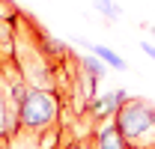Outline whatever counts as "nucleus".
Returning <instances> with one entry per match:
<instances>
[{"label":"nucleus","instance_id":"obj_7","mask_svg":"<svg viewBox=\"0 0 155 149\" xmlns=\"http://www.w3.org/2000/svg\"><path fill=\"white\" fill-rule=\"evenodd\" d=\"M81 69H84V78H90V81H101L104 72H107V66H104L98 57H93V54L81 60Z\"/></svg>","mask_w":155,"mask_h":149},{"label":"nucleus","instance_id":"obj_4","mask_svg":"<svg viewBox=\"0 0 155 149\" xmlns=\"http://www.w3.org/2000/svg\"><path fill=\"white\" fill-rule=\"evenodd\" d=\"M93 143H96V149H131L128 143H125V137L119 134L114 116H110V119H101V125L96 128Z\"/></svg>","mask_w":155,"mask_h":149},{"label":"nucleus","instance_id":"obj_5","mask_svg":"<svg viewBox=\"0 0 155 149\" xmlns=\"http://www.w3.org/2000/svg\"><path fill=\"white\" fill-rule=\"evenodd\" d=\"M18 111L9 104V95H6V84H3V74H0V137H12L18 134Z\"/></svg>","mask_w":155,"mask_h":149},{"label":"nucleus","instance_id":"obj_10","mask_svg":"<svg viewBox=\"0 0 155 149\" xmlns=\"http://www.w3.org/2000/svg\"><path fill=\"white\" fill-rule=\"evenodd\" d=\"M140 48H143V54H146V57H152V60H155V45H149V42H140Z\"/></svg>","mask_w":155,"mask_h":149},{"label":"nucleus","instance_id":"obj_8","mask_svg":"<svg viewBox=\"0 0 155 149\" xmlns=\"http://www.w3.org/2000/svg\"><path fill=\"white\" fill-rule=\"evenodd\" d=\"M93 6H96V12H101L107 21L122 18V6H119V3H114V0H96Z\"/></svg>","mask_w":155,"mask_h":149},{"label":"nucleus","instance_id":"obj_3","mask_svg":"<svg viewBox=\"0 0 155 149\" xmlns=\"http://www.w3.org/2000/svg\"><path fill=\"white\" fill-rule=\"evenodd\" d=\"M131 95L125 93L122 87H116V90H110V93L104 95H93L90 101H87V113L93 116V119H110V116H116V111L128 101Z\"/></svg>","mask_w":155,"mask_h":149},{"label":"nucleus","instance_id":"obj_9","mask_svg":"<svg viewBox=\"0 0 155 149\" xmlns=\"http://www.w3.org/2000/svg\"><path fill=\"white\" fill-rule=\"evenodd\" d=\"M60 149H87V146H84L78 137H69V140H63V143H60Z\"/></svg>","mask_w":155,"mask_h":149},{"label":"nucleus","instance_id":"obj_2","mask_svg":"<svg viewBox=\"0 0 155 149\" xmlns=\"http://www.w3.org/2000/svg\"><path fill=\"white\" fill-rule=\"evenodd\" d=\"M60 111H63V104H60L57 90H39V87H33L30 95L21 101V108H18V128L33 131V134L57 128Z\"/></svg>","mask_w":155,"mask_h":149},{"label":"nucleus","instance_id":"obj_6","mask_svg":"<svg viewBox=\"0 0 155 149\" xmlns=\"http://www.w3.org/2000/svg\"><path fill=\"white\" fill-rule=\"evenodd\" d=\"M93 57H98L104 66H110V69H116V72H128V63L116 54V51L104 48V45H93Z\"/></svg>","mask_w":155,"mask_h":149},{"label":"nucleus","instance_id":"obj_1","mask_svg":"<svg viewBox=\"0 0 155 149\" xmlns=\"http://www.w3.org/2000/svg\"><path fill=\"white\" fill-rule=\"evenodd\" d=\"M116 128L131 149H155V104L131 95L116 111Z\"/></svg>","mask_w":155,"mask_h":149},{"label":"nucleus","instance_id":"obj_11","mask_svg":"<svg viewBox=\"0 0 155 149\" xmlns=\"http://www.w3.org/2000/svg\"><path fill=\"white\" fill-rule=\"evenodd\" d=\"M152 33H155V24H152Z\"/></svg>","mask_w":155,"mask_h":149}]
</instances>
